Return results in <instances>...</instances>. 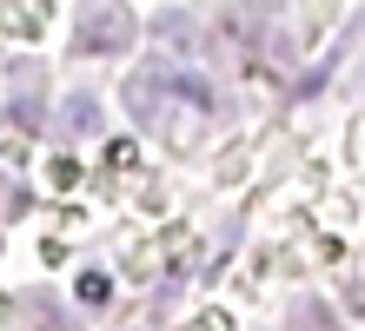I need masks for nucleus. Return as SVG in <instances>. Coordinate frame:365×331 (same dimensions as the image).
I'll return each mask as SVG.
<instances>
[{
	"mask_svg": "<svg viewBox=\"0 0 365 331\" xmlns=\"http://www.w3.org/2000/svg\"><path fill=\"white\" fill-rule=\"evenodd\" d=\"M133 40V14L120 7V0H93L87 14H80V47L87 53H113Z\"/></svg>",
	"mask_w": 365,
	"mask_h": 331,
	"instance_id": "f257e3e1",
	"label": "nucleus"
},
{
	"mask_svg": "<svg viewBox=\"0 0 365 331\" xmlns=\"http://www.w3.org/2000/svg\"><path fill=\"white\" fill-rule=\"evenodd\" d=\"M73 126L93 132V126H100V106H93V100H73Z\"/></svg>",
	"mask_w": 365,
	"mask_h": 331,
	"instance_id": "f03ea898",
	"label": "nucleus"
}]
</instances>
